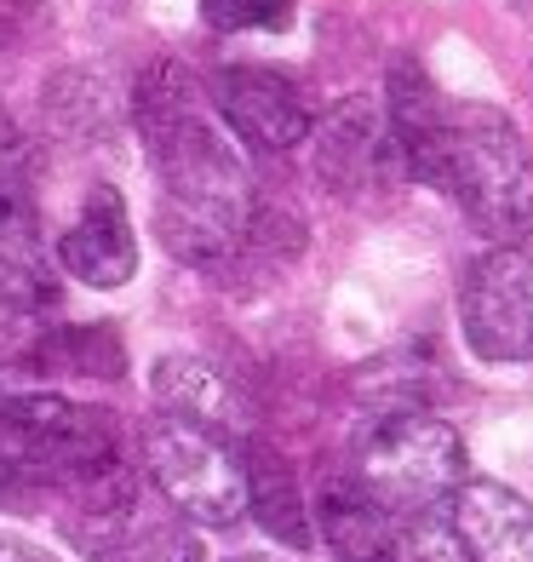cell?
Instances as JSON below:
<instances>
[{
  "label": "cell",
  "instance_id": "obj_1",
  "mask_svg": "<svg viewBox=\"0 0 533 562\" xmlns=\"http://www.w3.org/2000/svg\"><path fill=\"white\" fill-rule=\"evenodd\" d=\"M133 121L161 178L156 201L161 247L195 270L236 265L259 201H252L241 156L207 115L201 81L172 58L149 64L133 92Z\"/></svg>",
  "mask_w": 533,
  "mask_h": 562
},
{
  "label": "cell",
  "instance_id": "obj_2",
  "mask_svg": "<svg viewBox=\"0 0 533 562\" xmlns=\"http://www.w3.org/2000/svg\"><path fill=\"white\" fill-rule=\"evenodd\" d=\"M436 190L460 201L465 224L488 241H522L533 229V149L494 104H447Z\"/></svg>",
  "mask_w": 533,
  "mask_h": 562
},
{
  "label": "cell",
  "instance_id": "obj_3",
  "mask_svg": "<svg viewBox=\"0 0 533 562\" xmlns=\"http://www.w3.org/2000/svg\"><path fill=\"white\" fill-rule=\"evenodd\" d=\"M344 476L396 517L442 510L465 482L460 430L430 407H378L344 448Z\"/></svg>",
  "mask_w": 533,
  "mask_h": 562
},
{
  "label": "cell",
  "instance_id": "obj_4",
  "mask_svg": "<svg viewBox=\"0 0 533 562\" xmlns=\"http://www.w3.org/2000/svg\"><path fill=\"white\" fill-rule=\"evenodd\" d=\"M0 465L18 488L75 494L87 482L133 465L110 414L69 396H0Z\"/></svg>",
  "mask_w": 533,
  "mask_h": 562
},
{
  "label": "cell",
  "instance_id": "obj_5",
  "mask_svg": "<svg viewBox=\"0 0 533 562\" xmlns=\"http://www.w3.org/2000/svg\"><path fill=\"white\" fill-rule=\"evenodd\" d=\"M64 533L92 562H201L190 517L167 505L138 459L64 494Z\"/></svg>",
  "mask_w": 533,
  "mask_h": 562
},
{
  "label": "cell",
  "instance_id": "obj_6",
  "mask_svg": "<svg viewBox=\"0 0 533 562\" xmlns=\"http://www.w3.org/2000/svg\"><path fill=\"white\" fill-rule=\"evenodd\" d=\"M138 465L144 476L201 528H230L252 510L247 494V448L230 430L156 414L138 430Z\"/></svg>",
  "mask_w": 533,
  "mask_h": 562
},
{
  "label": "cell",
  "instance_id": "obj_7",
  "mask_svg": "<svg viewBox=\"0 0 533 562\" xmlns=\"http://www.w3.org/2000/svg\"><path fill=\"white\" fill-rule=\"evenodd\" d=\"M460 322H465V345L481 362H528L533 356V241H499L465 270Z\"/></svg>",
  "mask_w": 533,
  "mask_h": 562
},
{
  "label": "cell",
  "instance_id": "obj_8",
  "mask_svg": "<svg viewBox=\"0 0 533 562\" xmlns=\"http://www.w3.org/2000/svg\"><path fill=\"white\" fill-rule=\"evenodd\" d=\"M316 172L333 195H373V190H390L396 178H408L390 115L373 98H344L316 126Z\"/></svg>",
  "mask_w": 533,
  "mask_h": 562
},
{
  "label": "cell",
  "instance_id": "obj_9",
  "mask_svg": "<svg viewBox=\"0 0 533 562\" xmlns=\"http://www.w3.org/2000/svg\"><path fill=\"white\" fill-rule=\"evenodd\" d=\"M213 104L252 149H270V156H282V149H293V144H304L316 133V115H310L304 87L293 81V75L264 69V64L218 69L213 75Z\"/></svg>",
  "mask_w": 533,
  "mask_h": 562
},
{
  "label": "cell",
  "instance_id": "obj_10",
  "mask_svg": "<svg viewBox=\"0 0 533 562\" xmlns=\"http://www.w3.org/2000/svg\"><path fill=\"white\" fill-rule=\"evenodd\" d=\"M58 265L75 281H87V288H121V281H133L138 236H133V218H126V201L110 184H98L87 195L75 229L58 241Z\"/></svg>",
  "mask_w": 533,
  "mask_h": 562
},
{
  "label": "cell",
  "instance_id": "obj_11",
  "mask_svg": "<svg viewBox=\"0 0 533 562\" xmlns=\"http://www.w3.org/2000/svg\"><path fill=\"white\" fill-rule=\"evenodd\" d=\"M385 115H390L396 144H401V161H408V178H419V184H436V172H442V133H447V104L436 98V81L424 75L419 58H396V64H390Z\"/></svg>",
  "mask_w": 533,
  "mask_h": 562
},
{
  "label": "cell",
  "instance_id": "obj_12",
  "mask_svg": "<svg viewBox=\"0 0 533 562\" xmlns=\"http://www.w3.org/2000/svg\"><path fill=\"white\" fill-rule=\"evenodd\" d=\"M453 522H460L476 562H533V505L504 482H460Z\"/></svg>",
  "mask_w": 533,
  "mask_h": 562
},
{
  "label": "cell",
  "instance_id": "obj_13",
  "mask_svg": "<svg viewBox=\"0 0 533 562\" xmlns=\"http://www.w3.org/2000/svg\"><path fill=\"white\" fill-rule=\"evenodd\" d=\"M149 385H156L161 414L230 430V437L247 430V396L236 391V379L224 373L218 362H207V356H161Z\"/></svg>",
  "mask_w": 533,
  "mask_h": 562
},
{
  "label": "cell",
  "instance_id": "obj_14",
  "mask_svg": "<svg viewBox=\"0 0 533 562\" xmlns=\"http://www.w3.org/2000/svg\"><path fill=\"white\" fill-rule=\"evenodd\" d=\"M316 528L333 546L339 562H396V533L401 517L385 510L373 494H362L355 482H327V494L316 499Z\"/></svg>",
  "mask_w": 533,
  "mask_h": 562
},
{
  "label": "cell",
  "instance_id": "obj_15",
  "mask_svg": "<svg viewBox=\"0 0 533 562\" xmlns=\"http://www.w3.org/2000/svg\"><path fill=\"white\" fill-rule=\"evenodd\" d=\"M0 293H18L30 304H58V270L41 241L35 190H0Z\"/></svg>",
  "mask_w": 533,
  "mask_h": 562
},
{
  "label": "cell",
  "instance_id": "obj_16",
  "mask_svg": "<svg viewBox=\"0 0 533 562\" xmlns=\"http://www.w3.org/2000/svg\"><path fill=\"white\" fill-rule=\"evenodd\" d=\"M247 494H252V517L264 522V533H275L282 546H310V517H304V499H298V476L264 442H247Z\"/></svg>",
  "mask_w": 533,
  "mask_h": 562
},
{
  "label": "cell",
  "instance_id": "obj_17",
  "mask_svg": "<svg viewBox=\"0 0 533 562\" xmlns=\"http://www.w3.org/2000/svg\"><path fill=\"white\" fill-rule=\"evenodd\" d=\"M35 373H75V379H121L126 350L115 327H64L46 322V334L35 345Z\"/></svg>",
  "mask_w": 533,
  "mask_h": 562
},
{
  "label": "cell",
  "instance_id": "obj_18",
  "mask_svg": "<svg viewBox=\"0 0 533 562\" xmlns=\"http://www.w3.org/2000/svg\"><path fill=\"white\" fill-rule=\"evenodd\" d=\"M396 562H476L465 533L453 517L442 510H419V517H401V533H396Z\"/></svg>",
  "mask_w": 533,
  "mask_h": 562
},
{
  "label": "cell",
  "instance_id": "obj_19",
  "mask_svg": "<svg viewBox=\"0 0 533 562\" xmlns=\"http://www.w3.org/2000/svg\"><path fill=\"white\" fill-rule=\"evenodd\" d=\"M298 0H201V18L218 35H247V30H282Z\"/></svg>",
  "mask_w": 533,
  "mask_h": 562
},
{
  "label": "cell",
  "instance_id": "obj_20",
  "mask_svg": "<svg viewBox=\"0 0 533 562\" xmlns=\"http://www.w3.org/2000/svg\"><path fill=\"white\" fill-rule=\"evenodd\" d=\"M46 0H0V46H18L41 30Z\"/></svg>",
  "mask_w": 533,
  "mask_h": 562
},
{
  "label": "cell",
  "instance_id": "obj_21",
  "mask_svg": "<svg viewBox=\"0 0 533 562\" xmlns=\"http://www.w3.org/2000/svg\"><path fill=\"white\" fill-rule=\"evenodd\" d=\"M0 562H53V557L30 540H18V533H0Z\"/></svg>",
  "mask_w": 533,
  "mask_h": 562
},
{
  "label": "cell",
  "instance_id": "obj_22",
  "mask_svg": "<svg viewBox=\"0 0 533 562\" xmlns=\"http://www.w3.org/2000/svg\"><path fill=\"white\" fill-rule=\"evenodd\" d=\"M12 488H18V482H12V471H7V465H0V494H12Z\"/></svg>",
  "mask_w": 533,
  "mask_h": 562
},
{
  "label": "cell",
  "instance_id": "obj_23",
  "mask_svg": "<svg viewBox=\"0 0 533 562\" xmlns=\"http://www.w3.org/2000/svg\"><path fill=\"white\" fill-rule=\"evenodd\" d=\"M236 562H275V557H236Z\"/></svg>",
  "mask_w": 533,
  "mask_h": 562
}]
</instances>
